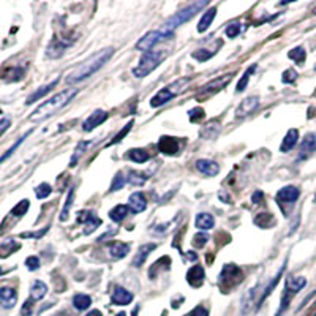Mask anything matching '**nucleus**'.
<instances>
[{
  "label": "nucleus",
  "instance_id": "obj_1",
  "mask_svg": "<svg viewBox=\"0 0 316 316\" xmlns=\"http://www.w3.org/2000/svg\"><path fill=\"white\" fill-rule=\"evenodd\" d=\"M112 55H114V48H106V49L98 51L97 54H93L92 57H89L87 60H84L79 67H76L73 72L65 78V83L67 84H76V83H79V81H84L89 76L95 75L100 68L104 67V64L109 62V58Z\"/></svg>",
  "mask_w": 316,
  "mask_h": 316
},
{
  "label": "nucleus",
  "instance_id": "obj_2",
  "mask_svg": "<svg viewBox=\"0 0 316 316\" xmlns=\"http://www.w3.org/2000/svg\"><path fill=\"white\" fill-rule=\"evenodd\" d=\"M78 92H79V89H67V90H62L60 93H57V95H54L48 101H44L43 104H40V106L32 112V115L29 117V120L30 122L46 120L48 117L54 115L57 111H60L64 106H67V104L76 97Z\"/></svg>",
  "mask_w": 316,
  "mask_h": 316
},
{
  "label": "nucleus",
  "instance_id": "obj_3",
  "mask_svg": "<svg viewBox=\"0 0 316 316\" xmlns=\"http://www.w3.org/2000/svg\"><path fill=\"white\" fill-rule=\"evenodd\" d=\"M206 7H207V2H206V0H200V2H193V4H190L188 7H185V8H182L180 11H177V13H175L174 16H171V18H169L158 30L163 32L165 35H168V37H172V33H174L175 29L180 27L182 24H185V22H188L196 13H200V11H201L203 8H206Z\"/></svg>",
  "mask_w": 316,
  "mask_h": 316
},
{
  "label": "nucleus",
  "instance_id": "obj_4",
  "mask_svg": "<svg viewBox=\"0 0 316 316\" xmlns=\"http://www.w3.org/2000/svg\"><path fill=\"white\" fill-rule=\"evenodd\" d=\"M192 81V78H180L175 79L174 83H171L169 86L163 87L161 90H158L154 97L150 100V106L152 108H160L163 104H166L168 101H171L174 97H177L179 93L185 89V86Z\"/></svg>",
  "mask_w": 316,
  "mask_h": 316
},
{
  "label": "nucleus",
  "instance_id": "obj_5",
  "mask_svg": "<svg viewBox=\"0 0 316 316\" xmlns=\"http://www.w3.org/2000/svg\"><path fill=\"white\" fill-rule=\"evenodd\" d=\"M163 58H165V54H163L161 51H147V52H144V55L141 57L139 64L133 68V76H136L139 79L146 78L163 62Z\"/></svg>",
  "mask_w": 316,
  "mask_h": 316
},
{
  "label": "nucleus",
  "instance_id": "obj_6",
  "mask_svg": "<svg viewBox=\"0 0 316 316\" xmlns=\"http://www.w3.org/2000/svg\"><path fill=\"white\" fill-rule=\"evenodd\" d=\"M307 285V280L303 277H288L285 282V291H283V297H282V303H280V308L277 311V316H282V313L289 307V303L292 300L297 292Z\"/></svg>",
  "mask_w": 316,
  "mask_h": 316
},
{
  "label": "nucleus",
  "instance_id": "obj_7",
  "mask_svg": "<svg viewBox=\"0 0 316 316\" xmlns=\"http://www.w3.org/2000/svg\"><path fill=\"white\" fill-rule=\"evenodd\" d=\"M242 277H243V274L236 264H226L223 267V271H221L220 277H218V285H220L221 289L232 288L240 282Z\"/></svg>",
  "mask_w": 316,
  "mask_h": 316
},
{
  "label": "nucleus",
  "instance_id": "obj_8",
  "mask_svg": "<svg viewBox=\"0 0 316 316\" xmlns=\"http://www.w3.org/2000/svg\"><path fill=\"white\" fill-rule=\"evenodd\" d=\"M168 38H171V37H168V35H165L163 32H160L158 29H157V30H152V32L146 33L144 37L136 43V49H138V51H144V52L152 51V48H155V46H157L158 43L165 41V40H168Z\"/></svg>",
  "mask_w": 316,
  "mask_h": 316
},
{
  "label": "nucleus",
  "instance_id": "obj_9",
  "mask_svg": "<svg viewBox=\"0 0 316 316\" xmlns=\"http://www.w3.org/2000/svg\"><path fill=\"white\" fill-rule=\"evenodd\" d=\"M300 196V192L297 186L294 185H288L285 188H282L278 193H277V203L282 206V204H294Z\"/></svg>",
  "mask_w": 316,
  "mask_h": 316
},
{
  "label": "nucleus",
  "instance_id": "obj_10",
  "mask_svg": "<svg viewBox=\"0 0 316 316\" xmlns=\"http://www.w3.org/2000/svg\"><path fill=\"white\" fill-rule=\"evenodd\" d=\"M258 106H260V98H258V97H255V95L247 97V98H245V100L239 104V106H237V109H236V117H237V119H242V117H247V115H250L251 112H255Z\"/></svg>",
  "mask_w": 316,
  "mask_h": 316
},
{
  "label": "nucleus",
  "instance_id": "obj_11",
  "mask_svg": "<svg viewBox=\"0 0 316 316\" xmlns=\"http://www.w3.org/2000/svg\"><path fill=\"white\" fill-rule=\"evenodd\" d=\"M106 119H108V112H106V111H101V109L93 111V112L87 117V119L84 120V123H83V130H84V132H92V130H95V128L100 127Z\"/></svg>",
  "mask_w": 316,
  "mask_h": 316
},
{
  "label": "nucleus",
  "instance_id": "obj_12",
  "mask_svg": "<svg viewBox=\"0 0 316 316\" xmlns=\"http://www.w3.org/2000/svg\"><path fill=\"white\" fill-rule=\"evenodd\" d=\"M16 302H18V292L15 288H10V286L0 288V307L10 310L16 305Z\"/></svg>",
  "mask_w": 316,
  "mask_h": 316
},
{
  "label": "nucleus",
  "instance_id": "obj_13",
  "mask_svg": "<svg viewBox=\"0 0 316 316\" xmlns=\"http://www.w3.org/2000/svg\"><path fill=\"white\" fill-rule=\"evenodd\" d=\"M78 223H89V226L86 229V234H89L100 226L101 220L93 212H90V210H81V212L78 214Z\"/></svg>",
  "mask_w": 316,
  "mask_h": 316
},
{
  "label": "nucleus",
  "instance_id": "obj_14",
  "mask_svg": "<svg viewBox=\"0 0 316 316\" xmlns=\"http://www.w3.org/2000/svg\"><path fill=\"white\" fill-rule=\"evenodd\" d=\"M195 168L200 171L201 174L207 175V177H214V175H217L220 172V166L217 165V163L212 161V160H206V158L196 160Z\"/></svg>",
  "mask_w": 316,
  "mask_h": 316
},
{
  "label": "nucleus",
  "instance_id": "obj_15",
  "mask_svg": "<svg viewBox=\"0 0 316 316\" xmlns=\"http://www.w3.org/2000/svg\"><path fill=\"white\" fill-rule=\"evenodd\" d=\"M133 300V294L128 289L122 288V286H115L112 294H111V302L114 305H128Z\"/></svg>",
  "mask_w": 316,
  "mask_h": 316
},
{
  "label": "nucleus",
  "instance_id": "obj_16",
  "mask_svg": "<svg viewBox=\"0 0 316 316\" xmlns=\"http://www.w3.org/2000/svg\"><path fill=\"white\" fill-rule=\"evenodd\" d=\"M158 149L166 155H174L179 152V141L171 136H163L158 143Z\"/></svg>",
  "mask_w": 316,
  "mask_h": 316
},
{
  "label": "nucleus",
  "instance_id": "obj_17",
  "mask_svg": "<svg viewBox=\"0 0 316 316\" xmlns=\"http://www.w3.org/2000/svg\"><path fill=\"white\" fill-rule=\"evenodd\" d=\"M204 278H206V271H204V267L203 266H193L188 274H186V280H188V283L192 286H201L203 282H204Z\"/></svg>",
  "mask_w": 316,
  "mask_h": 316
},
{
  "label": "nucleus",
  "instance_id": "obj_18",
  "mask_svg": "<svg viewBox=\"0 0 316 316\" xmlns=\"http://www.w3.org/2000/svg\"><path fill=\"white\" fill-rule=\"evenodd\" d=\"M231 78H232L231 75H223L221 78H215V79L210 81V83H207V84L201 89L200 93H212V92L221 90V89H223V87L229 83V79H231Z\"/></svg>",
  "mask_w": 316,
  "mask_h": 316
},
{
  "label": "nucleus",
  "instance_id": "obj_19",
  "mask_svg": "<svg viewBox=\"0 0 316 316\" xmlns=\"http://www.w3.org/2000/svg\"><path fill=\"white\" fill-rule=\"evenodd\" d=\"M128 207H130L132 212L135 214H139V212H144L146 207H147V201L143 193H133L130 196V200H128Z\"/></svg>",
  "mask_w": 316,
  "mask_h": 316
},
{
  "label": "nucleus",
  "instance_id": "obj_20",
  "mask_svg": "<svg viewBox=\"0 0 316 316\" xmlns=\"http://www.w3.org/2000/svg\"><path fill=\"white\" fill-rule=\"evenodd\" d=\"M130 243H125V242H114L111 247H109V255L112 260H122L125 256L130 253Z\"/></svg>",
  "mask_w": 316,
  "mask_h": 316
},
{
  "label": "nucleus",
  "instance_id": "obj_21",
  "mask_svg": "<svg viewBox=\"0 0 316 316\" xmlns=\"http://www.w3.org/2000/svg\"><path fill=\"white\" fill-rule=\"evenodd\" d=\"M157 248V243H146L143 245V247H139L136 256H135V260H133V266L135 267H141L144 264V261L147 260V256L154 251Z\"/></svg>",
  "mask_w": 316,
  "mask_h": 316
},
{
  "label": "nucleus",
  "instance_id": "obj_22",
  "mask_svg": "<svg viewBox=\"0 0 316 316\" xmlns=\"http://www.w3.org/2000/svg\"><path fill=\"white\" fill-rule=\"evenodd\" d=\"M297 141H299V132L296 130V128H291V130L286 133L285 139L282 141V146H280V150H282L283 154H286V152H289V150H292V149L296 147Z\"/></svg>",
  "mask_w": 316,
  "mask_h": 316
},
{
  "label": "nucleus",
  "instance_id": "obj_23",
  "mask_svg": "<svg viewBox=\"0 0 316 316\" xmlns=\"http://www.w3.org/2000/svg\"><path fill=\"white\" fill-rule=\"evenodd\" d=\"M214 225H215V220H214V217L210 215V214H204V212H201V214H198V215H196L195 226H196L198 229H201V231H207V229H212V228H214Z\"/></svg>",
  "mask_w": 316,
  "mask_h": 316
},
{
  "label": "nucleus",
  "instance_id": "obj_24",
  "mask_svg": "<svg viewBox=\"0 0 316 316\" xmlns=\"http://www.w3.org/2000/svg\"><path fill=\"white\" fill-rule=\"evenodd\" d=\"M95 143H97V141H81V143L76 146L75 152H73V157H72V160H70V166H72V168L76 166L78 160L86 154V150H87L89 147H93V146H95Z\"/></svg>",
  "mask_w": 316,
  "mask_h": 316
},
{
  "label": "nucleus",
  "instance_id": "obj_25",
  "mask_svg": "<svg viewBox=\"0 0 316 316\" xmlns=\"http://www.w3.org/2000/svg\"><path fill=\"white\" fill-rule=\"evenodd\" d=\"M57 83H58V79H55V81H52V83H49V84H46V86H43V87H40L38 90H35L32 95L27 98V101H26V104H32V103H35V101H38L40 98H43L46 93H49L55 86H57Z\"/></svg>",
  "mask_w": 316,
  "mask_h": 316
},
{
  "label": "nucleus",
  "instance_id": "obj_26",
  "mask_svg": "<svg viewBox=\"0 0 316 316\" xmlns=\"http://www.w3.org/2000/svg\"><path fill=\"white\" fill-rule=\"evenodd\" d=\"M128 214H130V207L125 206V204H119V206H115L114 209H111V212H109V218L112 221H115V223H120V221H123Z\"/></svg>",
  "mask_w": 316,
  "mask_h": 316
},
{
  "label": "nucleus",
  "instance_id": "obj_27",
  "mask_svg": "<svg viewBox=\"0 0 316 316\" xmlns=\"http://www.w3.org/2000/svg\"><path fill=\"white\" fill-rule=\"evenodd\" d=\"M314 147H316V136L314 135H307V138L303 139L302 144H300V157L299 158L302 160V158L308 157L314 150Z\"/></svg>",
  "mask_w": 316,
  "mask_h": 316
},
{
  "label": "nucleus",
  "instance_id": "obj_28",
  "mask_svg": "<svg viewBox=\"0 0 316 316\" xmlns=\"http://www.w3.org/2000/svg\"><path fill=\"white\" fill-rule=\"evenodd\" d=\"M215 13H217V8L215 7H212L210 10L206 11V13L203 15V18H201V21H200V24H198V32L203 33V32H206L210 27L212 21L215 19Z\"/></svg>",
  "mask_w": 316,
  "mask_h": 316
},
{
  "label": "nucleus",
  "instance_id": "obj_29",
  "mask_svg": "<svg viewBox=\"0 0 316 316\" xmlns=\"http://www.w3.org/2000/svg\"><path fill=\"white\" fill-rule=\"evenodd\" d=\"M46 292H48V286H46L43 282H40V280H37V282H33L32 288H30V299L35 302V300H41Z\"/></svg>",
  "mask_w": 316,
  "mask_h": 316
},
{
  "label": "nucleus",
  "instance_id": "obj_30",
  "mask_svg": "<svg viewBox=\"0 0 316 316\" xmlns=\"http://www.w3.org/2000/svg\"><path fill=\"white\" fill-rule=\"evenodd\" d=\"M19 247L21 245L13 239H8V240L2 242L0 243V258H8L11 253H15L16 250H19Z\"/></svg>",
  "mask_w": 316,
  "mask_h": 316
},
{
  "label": "nucleus",
  "instance_id": "obj_31",
  "mask_svg": "<svg viewBox=\"0 0 316 316\" xmlns=\"http://www.w3.org/2000/svg\"><path fill=\"white\" fill-rule=\"evenodd\" d=\"M147 179H149V175L143 171H130V174H128V177H127V182H130L135 186H141L147 182Z\"/></svg>",
  "mask_w": 316,
  "mask_h": 316
},
{
  "label": "nucleus",
  "instance_id": "obj_32",
  "mask_svg": "<svg viewBox=\"0 0 316 316\" xmlns=\"http://www.w3.org/2000/svg\"><path fill=\"white\" fill-rule=\"evenodd\" d=\"M127 158H130L135 163H146L150 158V155L144 149H132V150H128Z\"/></svg>",
  "mask_w": 316,
  "mask_h": 316
},
{
  "label": "nucleus",
  "instance_id": "obj_33",
  "mask_svg": "<svg viewBox=\"0 0 316 316\" xmlns=\"http://www.w3.org/2000/svg\"><path fill=\"white\" fill-rule=\"evenodd\" d=\"M90 303H92V299L87 294H76L73 297V307L79 311L87 310L90 307Z\"/></svg>",
  "mask_w": 316,
  "mask_h": 316
},
{
  "label": "nucleus",
  "instance_id": "obj_34",
  "mask_svg": "<svg viewBox=\"0 0 316 316\" xmlns=\"http://www.w3.org/2000/svg\"><path fill=\"white\" fill-rule=\"evenodd\" d=\"M218 51V48H214V49H210V48H201V49H198L192 54L193 58H196L198 62H206L209 60L210 57H212L215 52Z\"/></svg>",
  "mask_w": 316,
  "mask_h": 316
},
{
  "label": "nucleus",
  "instance_id": "obj_35",
  "mask_svg": "<svg viewBox=\"0 0 316 316\" xmlns=\"http://www.w3.org/2000/svg\"><path fill=\"white\" fill-rule=\"evenodd\" d=\"M255 223L260 228H271L275 225V220H274L272 214H260L255 218Z\"/></svg>",
  "mask_w": 316,
  "mask_h": 316
},
{
  "label": "nucleus",
  "instance_id": "obj_36",
  "mask_svg": "<svg viewBox=\"0 0 316 316\" xmlns=\"http://www.w3.org/2000/svg\"><path fill=\"white\" fill-rule=\"evenodd\" d=\"M283 271H285V266H282V269H280V271H278V274L272 278V282H271V285H267V288L264 289V292H263V296L260 297V300H258V307L261 305V303L264 302V299L269 296V294H271V292H272V289L275 288V285L278 283V278L280 277H282V274H283Z\"/></svg>",
  "mask_w": 316,
  "mask_h": 316
},
{
  "label": "nucleus",
  "instance_id": "obj_37",
  "mask_svg": "<svg viewBox=\"0 0 316 316\" xmlns=\"http://www.w3.org/2000/svg\"><path fill=\"white\" fill-rule=\"evenodd\" d=\"M255 288L253 289H250L248 292H247V296H245L243 299H242V313H248V310L253 307V303H256V299H255Z\"/></svg>",
  "mask_w": 316,
  "mask_h": 316
},
{
  "label": "nucleus",
  "instance_id": "obj_38",
  "mask_svg": "<svg viewBox=\"0 0 316 316\" xmlns=\"http://www.w3.org/2000/svg\"><path fill=\"white\" fill-rule=\"evenodd\" d=\"M289 58H291V60H294L296 64H299V65H302L303 62H305V49H303V48H300V46H299V48H294V49H291L289 51Z\"/></svg>",
  "mask_w": 316,
  "mask_h": 316
},
{
  "label": "nucleus",
  "instance_id": "obj_39",
  "mask_svg": "<svg viewBox=\"0 0 316 316\" xmlns=\"http://www.w3.org/2000/svg\"><path fill=\"white\" fill-rule=\"evenodd\" d=\"M73 198H75V188H72V190L68 192V198H67L65 206L62 209V212H60V221H65L68 218L70 209H72V206H73Z\"/></svg>",
  "mask_w": 316,
  "mask_h": 316
},
{
  "label": "nucleus",
  "instance_id": "obj_40",
  "mask_svg": "<svg viewBox=\"0 0 316 316\" xmlns=\"http://www.w3.org/2000/svg\"><path fill=\"white\" fill-rule=\"evenodd\" d=\"M29 207H30V203L27 200H22L21 203L16 204V207H13V210H11L10 215H13V217H22V215H26Z\"/></svg>",
  "mask_w": 316,
  "mask_h": 316
},
{
  "label": "nucleus",
  "instance_id": "obj_41",
  "mask_svg": "<svg viewBox=\"0 0 316 316\" xmlns=\"http://www.w3.org/2000/svg\"><path fill=\"white\" fill-rule=\"evenodd\" d=\"M51 193H52V186L49 183H41L35 188V195H37L38 200H44V198H48Z\"/></svg>",
  "mask_w": 316,
  "mask_h": 316
},
{
  "label": "nucleus",
  "instance_id": "obj_42",
  "mask_svg": "<svg viewBox=\"0 0 316 316\" xmlns=\"http://www.w3.org/2000/svg\"><path fill=\"white\" fill-rule=\"evenodd\" d=\"M255 70H256V65H251V67L247 70V72L243 73V76L239 79V83H237V89H236L237 92H242L245 87H247V84H248V79H250V75L255 72Z\"/></svg>",
  "mask_w": 316,
  "mask_h": 316
},
{
  "label": "nucleus",
  "instance_id": "obj_43",
  "mask_svg": "<svg viewBox=\"0 0 316 316\" xmlns=\"http://www.w3.org/2000/svg\"><path fill=\"white\" fill-rule=\"evenodd\" d=\"M29 135H30V132H29V133H26V135H24V136H22V138H19V139H18V141H16V143H15L13 146H11V147H10V149H8L7 152H5V154H4L2 157H0V163H4V161H5V160L8 158V157H11V155H13V152H15V150H16V149H18V147H19V146H21L22 143H24V139H26V138H27Z\"/></svg>",
  "mask_w": 316,
  "mask_h": 316
},
{
  "label": "nucleus",
  "instance_id": "obj_44",
  "mask_svg": "<svg viewBox=\"0 0 316 316\" xmlns=\"http://www.w3.org/2000/svg\"><path fill=\"white\" fill-rule=\"evenodd\" d=\"M226 37L228 38H236L237 35L242 32V24L240 22H232V24H229L228 27H226Z\"/></svg>",
  "mask_w": 316,
  "mask_h": 316
},
{
  "label": "nucleus",
  "instance_id": "obj_45",
  "mask_svg": "<svg viewBox=\"0 0 316 316\" xmlns=\"http://www.w3.org/2000/svg\"><path fill=\"white\" fill-rule=\"evenodd\" d=\"M125 182H127V179L123 177V174H122V172H117V174H115V177H114V180H112V183H111L109 192H117V190H120L122 186L125 185Z\"/></svg>",
  "mask_w": 316,
  "mask_h": 316
},
{
  "label": "nucleus",
  "instance_id": "obj_46",
  "mask_svg": "<svg viewBox=\"0 0 316 316\" xmlns=\"http://www.w3.org/2000/svg\"><path fill=\"white\" fill-rule=\"evenodd\" d=\"M132 127H133V120H132L130 123H127V125L123 127V130H122V132H120L119 135H115V136H114V139H112V141L109 143V146H112V144H117V143H120V141H122V139H123V138H125V136L128 135V132H130V130H132Z\"/></svg>",
  "mask_w": 316,
  "mask_h": 316
},
{
  "label": "nucleus",
  "instance_id": "obj_47",
  "mask_svg": "<svg viewBox=\"0 0 316 316\" xmlns=\"http://www.w3.org/2000/svg\"><path fill=\"white\" fill-rule=\"evenodd\" d=\"M188 115H190V120H192V122H200V120L204 119L206 112H204L203 108H195V109H192V111L188 112Z\"/></svg>",
  "mask_w": 316,
  "mask_h": 316
},
{
  "label": "nucleus",
  "instance_id": "obj_48",
  "mask_svg": "<svg viewBox=\"0 0 316 316\" xmlns=\"http://www.w3.org/2000/svg\"><path fill=\"white\" fill-rule=\"evenodd\" d=\"M207 240H209L207 234L200 232V234H196V236L193 237V245H195V247H198V248H201V247H204V245L207 243Z\"/></svg>",
  "mask_w": 316,
  "mask_h": 316
},
{
  "label": "nucleus",
  "instance_id": "obj_49",
  "mask_svg": "<svg viewBox=\"0 0 316 316\" xmlns=\"http://www.w3.org/2000/svg\"><path fill=\"white\" fill-rule=\"evenodd\" d=\"M296 78H297V73L294 72V70L292 68H289V70H286V72L283 73V76H282V81L285 84H291V83H294L296 81Z\"/></svg>",
  "mask_w": 316,
  "mask_h": 316
},
{
  "label": "nucleus",
  "instance_id": "obj_50",
  "mask_svg": "<svg viewBox=\"0 0 316 316\" xmlns=\"http://www.w3.org/2000/svg\"><path fill=\"white\" fill-rule=\"evenodd\" d=\"M48 229L49 228H44L43 231H37V232H22L21 234V237L22 239H40V237H43L46 232H48Z\"/></svg>",
  "mask_w": 316,
  "mask_h": 316
},
{
  "label": "nucleus",
  "instance_id": "obj_51",
  "mask_svg": "<svg viewBox=\"0 0 316 316\" xmlns=\"http://www.w3.org/2000/svg\"><path fill=\"white\" fill-rule=\"evenodd\" d=\"M26 266L29 271H37V269L40 267V260L37 258V256H29V258L26 260Z\"/></svg>",
  "mask_w": 316,
  "mask_h": 316
},
{
  "label": "nucleus",
  "instance_id": "obj_52",
  "mask_svg": "<svg viewBox=\"0 0 316 316\" xmlns=\"http://www.w3.org/2000/svg\"><path fill=\"white\" fill-rule=\"evenodd\" d=\"M32 311H33V300L32 299H27L26 303L21 308V316H30Z\"/></svg>",
  "mask_w": 316,
  "mask_h": 316
},
{
  "label": "nucleus",
  "instance_id": "obj_53",
  "mask_svg": "<svg viewBox=\"0 0 316 316\" xmlns=\"http://www.w3.org/2000/svg\"><path fill=\"white\" fill-rule=\"evenodd\" d=\"M190 316H209V311H207L203 305H200V307H196V308L190 313Z\"/></svg>",
  "mask_w": 316,
  "mask_h": 316
},
{
  "label": "nucleus",
  "instance_id": "obj_54",
  "mask_svg": "<svg viewBox=\"0 0 316 316\" xmlns=\"http://www.w3.org/2000/svg\"><path fill=\"white\" fill-rule=\"evenodd\" d=\"M263 198H264L263 192H261V190H258V192H255V193H253V196H251V201H253L255 204H261Z\"/></svg>",
  "mask_w": 316,
  "mask_h": 316
},
{
  "label": "nucleus",
  "instance_id": "obj_55",
  "mask_svg": "<svg viewBox=\"0 0 316 316\" xmlns=\"http://www.w3.org/2000/svg\"><path fill=\"white\" fill-rule=\"evenodd\" d=\"M10 125H11L10 119H2V120H0V135H4L10 128Z\"/></svg>",
  "mask_w": 316,
  "mask_h": 316
},
{
  "label": "nucleus",
  "instance_id": "obj_56",
  "mask_svg": "<svg viewBox=\"0 0 316 316\" xmlns=\"http://www.w3.org/2000/svg\"><path fill=\"white\" fill-rule=\"evenodd\" d=\"M86 316H101V311H98V310H92V311H89Z\"/></svg>",
  "mask_w": 316,
  "mask_h": 316
},
{
  "label": "nucleus",
  "instance_id": "obj_57",
  "mask_svg": "<svg viewBox=\"0 0 316 316\" xmlns=\"http://www.w3.org/2000/svg\"><path fill=\"white\" fill-rule=\"evenodd\" d=\"M117 316H127L125 313H119V314H117Z\"/></svg>",
  "mask_w": 316,
  "mask_h": 316
},
{
  "label": "nucleus",
  "instance_id": "obj_58",
  "mask_svg": "<svg viewBox=\"0 0 316 316\" xmlns=\"http://www.w3.org/2000/svg\"><path fill=\"white\" fill-rule=\"evenodd\" d=\"M313 13H314V15H316V8H314V10H313Z\"/></svg>",
  "mask_w": 316,
  "mask_h": 316
},
{
  "label": "nucleus",
  "instance_id": "obj_59",
  "mask_svg": "<svg viewBox=\"0 0 316 316\" xmlns=\"http://www.w3.org/2000/svg\"><path fill=\"white\" fill-rule=\"evenodd\" d=\"M0 275H2V269H0Z\"/></svg>",
  "mask_w": 316,
  "mask_h": 316
},
{
  "label": "nucleus",
  "instance_id": "obj_60",
  "mask_svg": "<svg viewBox=\"0 0 316 316\" xmlns=\"http://www.w3.org/2000/svg\"><path fill=\"white\" fill-rule=\"evenodd\" d=\"M0 114H2V111H0Z\"/></svg>",
  "mask_w": 316,
  "mask_h": 316
}]
</instances>
